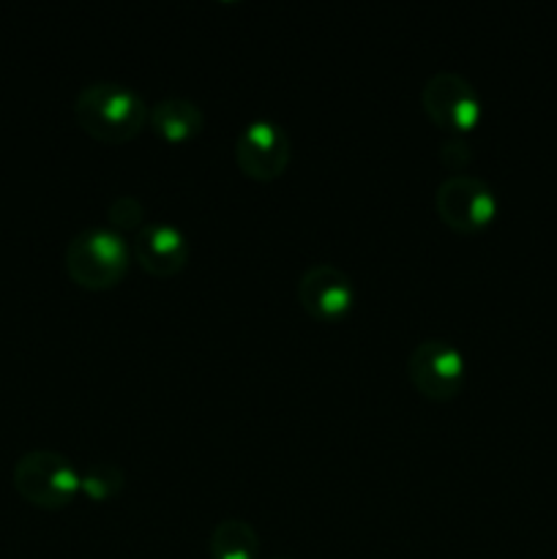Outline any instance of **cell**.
Returning a JSON list of instances; mask_svg holds the SVG:
<instances>
[{
  "label": "cell",
  "mask_w": 557,
  "mask_h": 559,
  "mask_svg": "<svg viewBox=\"0 0 557 559\" xmlns=\"http://www.w3.org/2000/svg\"><path fill=\"white\" fill-rule=\"evenodd\" d=\"M74 118L93 140L104 145H123L151 123V107L134 87L102 80L76 91Z\"/></svg>",
  "instance_id": "1"
},
{
  "label": "cell",
  "mask_w": 557,
  "mask_h": 559,
  "mask_svg": "<svg viewBox=\"0 0 557 559\" xmlns=\"http://www.w3.org/2000/svg\"><path fill=\"white\" fill-rule=\"evenodd\" d=\"M66 273L85 289H109L126 276L131 249L112 227H85L66 243Z\"/></svg>",
  "instance_id": "2"
},
{
  "label": "cell",
  "mask_w": 557,
  "mask_h": 559,
  "mask_svg": "<svg viewBox=\"0 0 557 559\" xmlns=\"http://www.w3.org/2000/svg\"><path fill=\"white\" fill-rule=\"evenodd\" d=\"M14 489L38 508H63L80 495V469L66 453L33 448L14 464Z\"/></svg>",
  "instance_id": "3"
},
{
  "label": "cell",
  "mask_w": 557,
  "mask_h": 559,
  "mask_svg": "<svg viewBox=\"0 0 557 559\" xmlns=\"http://www.w3.org/2000/svg\"><path fill=\"white\" fill-rule=\"evenodd\" d=\"M435 211L457 233L475 235L495 222L497 194L475 175H448L435 191Z\"/></svg>",
  "instance_id": "4"
},
{
  "label": "cell",
  "mask_w": 557,
  "mask_h": 559,
  "mask_svg": "<svg viewBox=\"0 0 557 559\" xmlns=\"http://www.w3.org/2000/svg\"><path fill=\"white\" fill-rule=\"evenodd\" d=\"M464 355L446 338H424L407 355V377L415 391L435 402H448L464 385Z\"/></svg>",
  "instance_id": "5"
},
{
  "label": "cell",
  "mask_w": 557,
  "mask_h": 559,
  "mask_svg": "<svg viewBox=\"0 0 557 559\" xmlns=\"http://www.w3.org/2000/svg\"><path fill=\"white\" fill-rule=\"evenodd\" d=\"M420 104L429 115L431 123L440 126L451 134H464L473 129L481 118L478 91L470 80L457 71H435L420 87Z\"/></svg>",
  "instance_id": "6"
},
{
  "label": "cell",
  "mask_w": 557,
  "mask_h": 559,
  "mask_svg": "<svg viewBox=\"0 0 557 559\" xmlns=\"http://www.w3.org/2000/svg\"><path fill=\"white\" fill-rule=\"evenodd\" d=\"M293 158L287 129L273 118H257L235 140V164L251 180H276Z\"/></svg>",
  "instance_id": "7"
},
{
  "label": "cell",
  "mask_w": 557,
  "mask_h": 559,
  "mask_svg": "<svg viewBox=\"0 0 557 559\" xmlns=\"http://www.w3.org/2000/svg\"><path fill=\"white\" fill-rule=\"evenodd\" d=\"M295 298L300 309L317 322H336L353 309L355 284L349 273H344L331 262H315L306 267L295 284Z\"/></svg>",
  "instance_id": "8"
},
{
  "label": "cell",
  "mask_w": 557,
  "mask_h": 559,
  "mask_svg": "<svg viewBox=\"0 0 557 559\" xmlns=\"http://www.w3.org/2000/svg\"><path fill=\"white\" fill-rule=\"evenodd\" d=\"M131 257L145 273L156 278H169L189 265L191 246L186 235L169 222H147L131 243Z\"/></svg>",
  "instance_id": "9"
},
{
  "label": "cell",
  "mask_w": 557,
  "mask_h": 559,
  "mask_svg": "<svg viewBox=\"0 0 557 559\" xmlns=\"http://www.w3.org/2000/svg\"><path fill=\"white\" fill-rule=\"evenodd\" d=\"M205 126V112L197 102L180 96L162 98L151 107V129L164 142H189Z\"/></svg>",
  "instance_id": "10"
},
{
  "label": "cell",
  "mask_w": 557,
  "mask_h": 559,
  "mask_svg": "<svg viewBox=\"0 0 557 559\" xmlns=\"http://www.w3.org/2000/svg\"><path fill=\"white\" fill-rule=\"evenodd\" d=\"M211 559H257L260 557V535L246 519L227 516L213 524L208 535Z\"/></svg>",
  "instance_id": "11"
},
{
  "label": "cell",
  "mask_w": 557,
  "mask_h": 559,
  "mask_svg": "<svg viewBox=\"0 0 557 559\" xmlns=\"http://www.w3.org/2000/svg\"><path fill=\"white\" fill-rule=\"evenodd\" d=\"M126 486V473L120 464L109 462H93L85 469H80V491L87 500H112L120 489Z\"/></svg>",
  "instance_id": "12"
},
{
  "label": "cell",
  "mask_w": 557,
  "mask_h": 559,
  "mask_svg": "<svg viewBox=\"0 0 557 559\" xmlns=\"http://www.w3.org/2000/svg\"><path fill=\"white\" fill-rule=\"evenodd\" d=\"M107 216H109V227H112L115 233H120V229H137V233H140V229L147 224L145 205L131 194H123L118 197V200H112V205L107 207Z\"/></svg>",
  "instance_id": "13"
},
{
  "label": "cell",
  "mask_w": 557,
  "mask_h": 559,
  "mask_svg": "<svg viewBox=\"0 0 557 559\" xmlns=\"http://www.w3.org/2000/svg\"><path fill=\"white\" fill-rule=\"evenodd\" d=\"M470 158H473V147L462 140V136H451L440 145V162L451 169L453 175H462V169L467 167Z\"/></svg>",
  "instance_id": "14"
},
{
  "label": "cell",
  "mask_w": 557,
  "mask_h": 559,
  "mask_svg": "<svg viewBox=\"0 0 557 559\" xmlns=\"http://www.w3.org/2000/svg\"><path fill=\"white\" fill-rule=\"evenodd\" d=\"M276 559H289V557H276Z\"/></svg>",
  "instance_id": "15"
}]
</instances>
